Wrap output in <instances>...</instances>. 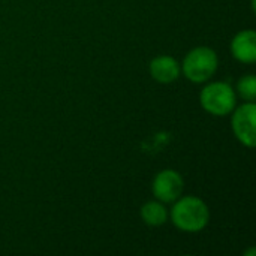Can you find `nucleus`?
<instances>
[{
  "mask_svg": "<svg viewBox=\"0 0 256 256\" xmlns=\"http://www.w3.org/2000/svg\"><path fill=\"white\" fill-rule=\"evenodd\" d=\"M172 204L168 218L177 230L190 234L206 230L210 222V208L201 198L195 195H182Z\"/></svg>",
  "mask_w": 256,
  "mask_h": 256,
  "instance_id": "f257e3e1",
  "label": "nucleus"
},
{
  "mask_svg": "<svg viewBox=\"0 0 256 256\" xmlns=\"http://www.w3.org/2000/svg\"><path fill=\"white\" fill-rule=\"evenodd\" d=\"M182 74L195 84L207 82L218 70L219 58L213 48L196 46L192 48L182 62Z\"/></svg>",
  "mask_w": 256,
  "mask_h": 256,
  "instance_id": "f03ea898",
  "label": "nucleus"
},
{
  "mask_svg": "<svg viewBox=\"0 0 256 256\" xmlns=\"http://www.w3.org/2000/svg\"><path fill=\"white\" fill-rule=\"evenodd\" d=\"M150 75L154 81L160 84H170L180 78L182 66L171 56H158L148 64Z\"/></svg>",
  "mask_w": 256,
  "mask_h": 256,
  "instance_id": "423d86ee",
  "label": "nucleus"
},
{
  "mask_svg": "<svg viewBox=\"0 0 256 256\" xmlns=\"http://www.w3.org/2000/svg\"><path fill=\"white\" fill-rule=\"evenodd\" d=\"M231 128L236 138L248 148L256 146V105L255 102H244L236 106L231 112Z\"/></svg>",
  "mask_w": 256,
  "mask_h": 256,
  "instance_id": "20e7f679",
  "label": "nucleus"
},
{
  "mask_svg": "<svg viewBox=\"0 0 256 256\" xmlns=\"http://www.w3.org/2000/svg\"><path fill=\"white\" fill-rule=\"evenodd\" d=\"M231 54L232 57L246 64L256 62V33L254 30H242L231 40Z\"/></svg>",
  "mask_w": 256,
  "mask_h": 256,
  "instance_id": "0eeeda50",
  "label": "nucleus"
},
{
  "mask_svg": "<svg viewBox=\"0 0 256 256\" xmlns=\"http://www.w3.org/2000/svg\"><path fill=\"white\" fill-rule=\"evenodd\" d=\"M184 190V180L176 170H162L156 174L152 183V192L154 198L164 204H172Z\"/></svg>",
  "mask_w": 256,
  "mask_h": 256,
  "instance_id": "39448f33",
  "label": "nucleus"
},
{
  "mask_svg": "<svg viewBox=\"0 0 256 256\" xmlns=\"http://www.w3.org/2000/svg\"><path fill=\"white\" fill-rule=\"evenodd\" d=\"M200 104L206 112L214 117H225L237 106V94L231 84L225 81H214L202 87L200 93Z\"/></svg>",
  "mask_w": 256,
  "mask_h": 256,
  "instance_id": "7ed1b4c3",
  "label": "nucleus"
},
{
  "mask_svg": "<svg viewBox=\"0 0 256 256\" xmlns=\"http://www.w3.org/2000/svg\"><path fill=\"white\" fill-rule=\"evenodd\" d=\"M237 93L246 102H255L256 99V76L254 74L244 75L237 82Z\"/></svg>",
  "mask_w": 256,
  "mask_h": 256,
  "instance_id": "1a4fd4ad",
  "label": "nucleus"
},
{
  "mask_svg": "<svg viewBox=\"0 0 256 256\" xmlns=\"http://www.w3.org/2000/svg\"><path fill=\"white\" fill-rule=\"evenodd\" d=\"M168 210L160 201H148L141 207V219L148 226H162L168 220Z\"/></svg>",
  "mask_w": 256,
  "mask_h": 256,
  "instance_id": "6e6552de",
  "label": "nucleus"
}]
</instances>
